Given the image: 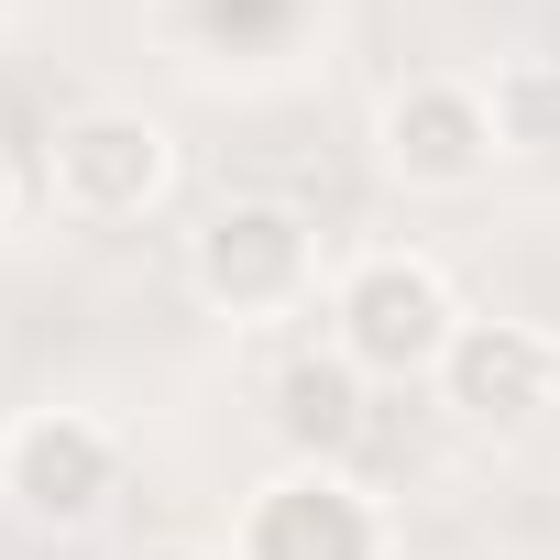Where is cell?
<instances>
[{
	"instance_id": "cell-6",
	"label": "cell",
	"mask_w": 560,
	"mask_h": 560,
	"mask_svg": "<svg viewBox=\"0 0 560 560\" xmlns=\"http://www.w3.org/2000/svg\"><path fill=\"white\" fill-rule=\"evenodd\" d=\"M385 154H396V176H418V187H462V176L494 154V110H483L472 89L429 78V89H407V100L385 110Z\"/></svg>"
},
{
	"instance_id": "cell-5",
	"label": "cell",
	"mask_w": 560,
	"mask_h": 560,
	"mask_svg": "<svg viewBox=\"0 0 560 560\" xmlns=\"http://www.w3.org/2000/svg\"><path fill=\"white\" fill-rule=\"evenodd\" d=\"M242 560H374V505L330 472H298L253 505V538Z\"/></svg>"
},
{
	"instance_id": "cell-8",
	"label": "cell",
	"mask_w": 560,
	"mask_h": 560,
	"mask_svg": "<svg viewBox=\"0 0 560 560\" xmlns=\"http://www.w3.org/2000/svg\"><path fill=\"white\" fill-rule=\"evenodd\" d=\"M275 429H287L298 451H352L363 440V385H352V363H287V374H275Z\"/></svg>"
},
{
	"instance_id": "cell-2",
	"label": "cell",
	"mask_w": 560,
	"mask_h": 560,
	"mask_svg": "<svg viewBox=\"0 0 560 560\" xmlns=\"http://www.w3.org/2000/svg\"><path fill=\"white\" fill-rule=\"evenodd\" d=\"M440 374H451V407H462V418L516 429V418H538V407L560 396V341L527 330V319H462L451 352H440Z\"/></svg>"
},
{
	"instance_id": "cell-7",
	"label": "cell",
	"mask_w": 560,
	"mask_h": 560,
	"mask_svg": "<svg viewBox=\"0 0 560 560\" xmlns=\"http://www.w3.org/2000/svg\"><path fill=\"white\" fill-rule=\"evenodd\" d=\"M110 472H121V451H110L100 418H34V429L12 440V494H23L34 516H56V527H78V516L110 494Z\"/></svg>"
},
{
	"instance_id": "cell-12",
	"label": "cell",
	"mask_w": 560,
	"mask_h": 560,
	"mask_svg": "<svg viewBox=\"0 0 560 560\" xmlns=\"http://www.w3.org/2000/svg\"><path fill=\"white\" fill-rule=\"evenodd\" d=\"M154 560H187V549H154Z\"/></svg>"
},
{
	"instance_id": "cell-9",
	"label": "cell",
	"mask_w": 560,
	"mask_h": 560,
	"mask_svg": "<svg viewBox=\"0 0 560 560\" xmlns=\"http://www.w3.org/2000/svg\"><path fill=\"white\" fill-rule=\"evenodd\" d=\"M494 143H560V78L549 67H516L494 89Z\"/></svg>"
},
{
	"instance_id": "cell-1",
	"label": "cell",
	"mask_w": 560,
	"mask_h": 560,
	"mask_svg": "<svg viewBox=\"0 0 560 560\" xmlns=\"http://www.w3.org/2000/svg\"><path fill=\"white\" fill-rule=\"evenodd\" d=\"M451 287L429 264H363L352 287H341V352L363 363V374H418V363H440L451 352Z\"/></svg>"
},
{
	"instance_id": "cell-10",
	"label": "cell",
	"mask_w": 560,
	"mask_h": 560,
	"mask_svg": "<svg viewBox=\"0 0 560 560\" xmlns=\"http://www.w3.org/2000/svg\"><path fill=\"white\" fill-rule=\"evenodd\" d=\"M209 23H220V34H231V23H242V34H275V23H287V0H209Z\"/></svg>"
},
{
	"instance_id": "cell-3",
	"label": "cell",
	"mask_w": 560,
	"mask_h": 560,
	"mask_svg": "<svg viewBox=\"0 0 560 560\" xmlns=\"http://www.w3.org/2000/svg\"><path fill=\"white\" fill-rule=\"evenodd\" d=\"M198 287H209L220 308H287V298L308 287V231H298L287 209H264V198L220 209V220L198 231Z\"/></svg>"
},
{
	"instance_id": "cell-11",
	"label": "cell",
	"mask_w": 560,
	"mask_h": 560,
	"mask_svg": "<svg viewBox=\"0 0 560 560\" xmlns=\"http://www.w3.org/2000/svg\"><path fill=\"white\" fill-rule=\"evenodd\" d=\"M0 198H12V165H0Z\"/></svg>"
},
{
	"instance_id": "cell-4",
	"label": "cell",
	"mask_w": 560,
	"mask_h": 560,
	"mask_svg": "<svg viewBox=\"0 0 560 560\" xmlns=\"http://www.w3.org/2000/svg\"><path fill=\"white\" fill-rule=\"evenodd\" d=\"M56 187H67V209H89V220H132V209L165 187V132L132 121V110H89V121L56 132Z\"/></svg>"
}]
</instances>
